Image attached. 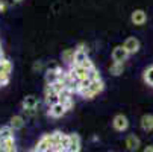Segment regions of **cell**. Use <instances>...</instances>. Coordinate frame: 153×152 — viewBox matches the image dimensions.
<instances>
[{"mask_svg": "<svg viewBox=\"0 0 153 152\" xmlns=\"http://www.w3.org/2000/svg\"><path fill=\"white\" fill-rule=\"evenodd\" d=\"M103 90H105V82H103V79H97V81H93V82L90 84L88 88H80L77 94H80L83 99H93V97H96L97 94H100Z\"/></svg>", "mask_w": 153, "mask_h": 152, "instance_id": "obj_1", "label": "cell"}, {"mask_svg": "<svg viewBox=\"0 0 153 152\" xmlns=\"http://www.w3.org/2000/svg\"><path fill=\"white\" fill-rule=\"evenodd\" d=\"M112 126H114L115 131L124 133L126 129L129 128V120H127V117H126L124 114H117V116L112 119Z\"/></svg>", "mask_w": 153, "mask_h": 152, "instance_id": "obj_2", "label": "cell"}, {"mask_svg": "<svg viewBox=\"0 0 153 152\" xmlns=\"http://www.w3.org/2000/svg\"><path fill=\"white\" fill-rule=\"evenodd\" d=\"M123 46H124V49L129 52V55H134V53H137V52L140 50L141 43H140V40L135 38V37H129V38L124 40Z\"/></svg>", "mask_w": 153, "mask_h": 152, "instance_id": "obj_3", "label": "cell"}, {"mask_svg": "<svg viewBox=\"0 0 153 152\" xmlns=\"http://www.w3.org/2000/svg\"><path fill=\"white\" fill-rule=\"evenodd\" d=\"M52 146H53L52 134H44V136H42V137L39 139V142L36 143L35 151H36V152H46V151L52 149Z\"/></svg>", "mask_w": 153, "mask_h": 152, "instance_id": "obj_4", "label": "cell"}, {"mask_svg": "<svg viewBox=\"0 0 153 152\" xmlns=\"http://www.w3.org/2000/svg\"><path fill=\"white\" fill-rule=\"evenodd\" d=\"M65 113H67V108H65V105L61 103V102L50 105V106H49V111H47V114H49L50 117H55V119L62 117Z\"/></svg>", "mask_w": 153, "mask_h": 152, "instance_id": "obj_5", "label": "cell"}, {"mask_svg": "<svg viewBox=\"0 0 153 152\" xmlns=\"http://www.w3.org/2000/svg\"><path fill=\"white\" fill-rule=\"evenodd\" d=\"M44 99H46V103L50 106V105H53V103H58L59 102V96H58V93L55 91V88L52 85H49V84H46V88H44Z\"/></svg>", "mask_w": 153, "mask_h": 152, "instance_id": "obj_6", "label": "cell"}, {"mask_svg": "<svg viewBox=\"0 0 153 152\" xmlns=\"http://www.w3.org/2000/svg\"><path fill=\"white\" fill-rule=\"evenodd\" d=\"M129 58V52L124 49V46H115L112 49V61L115 62H124Z\"/></svg>", "mask_w": 153, "mask_h": 152, "instance_id": "obj_7", "label": "cell"}, {"mask_svg": "<svg viewBox=\"0 0 153 152\" xmlns=\"http://www.w3.org/2000/svg\"><path fill=\"white\" fill-rule=\"evenodd\" d=\"M86 58H88V52H86L85 46L83 44H79L76 47V52H74V61H73V64H74V66H80V64ZM73 64H71V66H73Z\"/></svg>", "mask_w": 153, "mask_h": 152, "instance_id": "obj_8", "label": "cell"}, {"mask_svg": "<svg viewBox=\"0 0 153 152\" xmlns=\"http://www.w3.org/2000/svg\"><path fill=\"white\" fill-rule=\"evenodd\" d=\"M130 20H132V23L135 26H143V25H146V21H147V14L143 9H137V11L132 12Z\"/></svg>", "mask_w": 153, "mask_h": 152, "instance_id": "obj_9", "label": "cell"}, {"mask_svg": "<svg viewBox=\"0 0 153 152\" xmlns=\"http://www.w3.org/2000/svg\"><path fill=\"white\" fill-rule=\"evenodd\" d=\"M124 145H126L127 151H132V152H134V151H138V149H140V146H141V140H140V137H137L135 134H130V136L126 137Z\"/></svg>", "mask_w": 153, "mask_h": 152, "instance_id": "obj_10", "label": "cell"}, {"mask_svg": "<svg viewBox=\"0 0 153 152\" xmlns=\"http://www.w3.org/2000/svg\"><path fill=\"white\" fill-rule=\"evenodd\" d=\"M39 105V100L36 96L33 94H29L23 99V103H21V106H23V110H36Z\"/></svg>", "mask_w": 153, "mask_h": 152, "instance_id": "obj_11", "label": "cell"}, {"mask_svg": "<svg viewBox=\"0 0 153 152\" xmlns=\"http://www.w3.org/2000/svg\"><path fill=\"white\" fill-rule=\"evenodd\" d=\"M70 70L73 72V75L79 79V81H83V79H88V72L90 70H86L85 67H82V66H70Z\"/></svg>", "mask_w": 153, "mask_h": 152, "instance_id": "obj_12", "label": "cell"}, {"mask_svg": "<svg viewBox=\"0 0 153 152\" xmlns=\"http://www.w3.org/2000/svg\"><path fill=\"white\" fill-rule=\"evenodd\" d=\"M80 137L77 134H70V145H68V151L67 152H80Z\"/></svg>", "mask_w": 153, "mask_h": 152, "instance_id": "obj_13", "label": "cell"}, {"mask_svg": "<svg viewBox=\"0 0 153 152\" xmlns=\"http://www.w3.org/2000/svg\"><path fill=\"white\" fill-rule=\"evenodd\" d=\"M11 72H12V62L8 58L3 59V61H0V76L9 78L11 76Z\"/></svg>", "mask_w": 153, "mask_h": 152, "instance_id": "obj_14", "label": "cell"}, {"mask_svg": "<svg viewBox=\"0 0 153 152\" xmlns=\"http://www.w3.org/2000/svg\"><path fill=\"white\" fill-rule=\"evenodd\" d=\"M141 128L146 133L153 131V114H144L141 117Z\"/></svg>", "mask_w": 153, "mask_h": 152, "instance_id": "obj_15", "label": "cell"}, {"mask_svg": "<svg viewBox=\"0 0 153 152\" xmlns=\"http://www.w3.org/2000/svg\"><path fill=\"white\" fill-rule=\"evenodd\" d=\"M25 125H26V120H25V117H23V116H20V114L14 116V117L11 119V122H9V126L14 129V131H17V129H21V128H25Z\"/></svg>", "mask_w": 153, "mask_h": 152, "instance_id": "obj_16", "label": "cell"}, {"mask_svg": "<svg viewBox=\"0 0 153 152\" xmlns=\"http://www.w3.org/2000/svg\"><path fill=\"white\" fill-rule=\"evenodd\" d=\"M61 67L58 69V70H47L46 72V84H49V85H53L55 82H58L59 81V73H61Z\"/></svg>", "mask_w": 153, "mask_h": 152, "instance_id": "obj_17", "label": "cell"}, {"mask_svg": "<svg viewBox=\"0 0 153 152\" xmlns=\"http://www.w3.org/2000/svg\"><path fill=\"white\" fill-rule=\"evenodd\" d=\"M109 72H111V75H114V76H120L124 72V62H115V61H112L111 66H109Z\"/></svg>", "mask_w": 153, "mask_h": 152, "instance_id": "obj_18", "label": "cell"}, {"mask_svg": "<svg viewBox=\"0 0 153 152\" xmlns=\"http://www.w3.org/2000/svg\"><path fill=\"white\" fill-rule=\"evenodd\" d=\"M74 52H76V49H65L62 52V61L65 64H68V66H71L74 61Z\"/></svg>", "mask_w": 153, "mask_h": 152, "instance_id": "obj_19", "label": "cell"}, {"mask_svg": "<svg viewBox=\"0 0 153 152\" xmlns=\"http://www.w3.org/2000/svg\"><path fill=\"white\" fill-rule=\"evenodd\" d=\"M11 137H14V129H12L11 126L0 128V143L5 142V140H8V139H11Z\"/></svg>", "mask_w": 153, "mask_h": 152, "instance_id": "obj_20", "label": "cell"}, {"mask_svg": "<svg viewBox=\"0 0 153 152\" xmlns=\"http://www.w3.org/2000/svg\"><path fill=\"white\" fill-rule=\"evenodd\" d=\"M2 143H3L6 152H17V145H15V139L14 137H11V139H8V140H5Z\"/></svg>", "mask_w": 153, "mask_h": 152, "instance_id": "obj_21", "label": "cell"}, {"mask_svg": "<svg viewBox=\"0 0 153 152\" xmlns=\"http://www.w3.org/2000/svg\"><path fill=\"white\" fill-rule=\"evenodd\" d=\"M144 81L149 85H153V66H150L149 69L144 70Z\"/></svg>", "mask_w": 153, "mask_h": 152, "instance_id": "obj_22", "label": "cell"}, {"mask_svg": "<svg viewBox=\"0 0 153 152\" xmlns=\"http://www.w3.org/2000/svg\"><path fill=\"white\" fill-rule=\"evenodd\" d=\"M88 79L93 82V81H97V79H102L100 78V73H99V70L96 69V67H93L90 72H88Z\"/></svg>", "mask_w": 153, "mask_h": 152, "instance_id": "obj_23", "label": "cell"}, {"mask_svg": "<svg viewBox=\"0 0 153 152\" xmlns=\"http://www.w3.org/2000/svg\"><path fill=\"white\" fill-rule=\"evenodd\" d=\"M6 9H8V2L6 0H0V14L6 12Z\"/></svg>", "mask_w": 153, "mask_h": 152, "instance_id": "obj_24", "label": "cell"}, {"mask_svg": "<svg viewBox=\"0 0 153 152\" xmlns=\"http://www.w3.org/2000/svg\"><path fill=\"white\" fill-rule=\"evenodd\" d=\"M8 82H9V78H3V76H0V87L8 85Z\"/></svg>", "mask_w": 153, "mask_h": 152, "instance_id": "obj_25", "label": "cell"}, {"mask_svg": "<svg viewBox=\"0 0 153 152\" xmlns=\"http://www.w3.org/2000/svg\"><path fill=\"white\" fill-rule=\"evenodd\" d=\"M58 69H59V66H58L56 62H50L49 67H47V70H58Z\"/></svg>", "mask_w": 153, "mask_h": 152, "instance_id": "obj_26", "label": "cell"}, {"mask_svg": "<svg viewBox=\"0 0 153 152\" xmlns=\"http://www.w3.org/2000/svg\"><path fill=\"white\" fill-rule=\"evenodd\" d=\"M23 113H25L26 116H29V117H32V116H35V113H36V110H23Z\"/></svg>", "mask_w": 153, "mask_h": 152, "instance_id": "obj_27", "label": "cell"}, {"mask_svg": "<svg viewBox=\"0 0 153 152\" xmlns=\"http://www.w3.org/2000/svg\"><path fill=\"white\" fill-rule=\"evenodd\" d=\"M143 152H153V145H149L143 149Z\"/></svg>", "mask_w": 153, "mask_h": 152, "instance_id": "obj_28", "label": "cell"}, {"mask_svg": "<svg viewBox=\"0 0 153 152\" xmlns=\"http://www.w3.org/2000/svg\"><path fill=\"white\" fill-rule=\"evenodd\" d=\"M41 67H42V64H41V62H39V61H38V62H35V64H33V70H39V69H41Z\"/></svg>", "mask_w": 153, "mask_h": 152, "instance_id": "obj_29", "label": "cell"}, {"mask_svg": "<svg viewBox=\"0 0 153 152\" xmlns=\"http://www.w3.org/2000/svg\"><path fill=\"white\" fill-rule=\"evenodd\" d=\"M3 59H6V56H5V52H3V49L0 47V61H3Z\"/></svg>", "mask_w": 153, "mask_h": 152, "instance_id": "obj_30", "label": "cell"}, {"mask_svg": "<svg viewBox=\"0 0 153 152\" xmlns=\"http://www.w3.org/2000/svg\"><path fill=\"white\" fill-rule=\"evenodd\" d=\"M14 3H20V2H23V0H12Z\"/></svg>", "mask_w": 153, "mask_h": 152, "instance_id": "obj_31", "label": "cell"}, {"mask_svg": "<svg viewBox=\"0 0 153 152\" xmlns=\"http://www.w3.org/2000/svg\"><path fill=\"white\" fill-rule=\"evenodd\" d=\"M0 47H2V43H0Z\"/></svg>", "mask_w": 153, "mask_h": 152, "instance_id": "obj_32", "label": "cell"}, {"mask_svg": "<svg viewBox=\"0 0 153 152\" xmlns=\"http://www.w3.org/2000/svg\"><path fill=\"white\" fill-rule=\"evenodd\" d=\"M109 152H114V151H109Z\"/></svg>", "mask_w": 153, "mask_h": 152, "instance_id": "obj_33", "label": "cell"}]
</instances>
